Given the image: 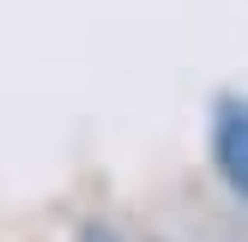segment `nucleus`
<instances>
[{
    "label": "nucleus",
    "mask_w": 248,
    "mask_h": 242,
    "mask_svg": "<svg viewBox=\"0 0 248 242\" xmlns=\"http://www.w3.org/2000/svg\"><path fill=\"white\" fill-rule=\"evenodd\" d=\"M79 242H115V230H85Z\"/></svg>",
    "instance_id": "nucleus-2"
},
{
    "label": "nucleus",
    "mask_w": 248,
    "mask_h": 242,
    "mask_svg": "<svg viewBox=\"0 0 248 242\" xmlns=\"http://www.w3.org/2000/svg\"><path fill=\"white\" fill-rule=\"evenodd\" d=\"M212 164L230 194L248 200V97H218L212 109Z\"/></svg>",
    "instance_id": "nucleus-1"
}]
</instances>
